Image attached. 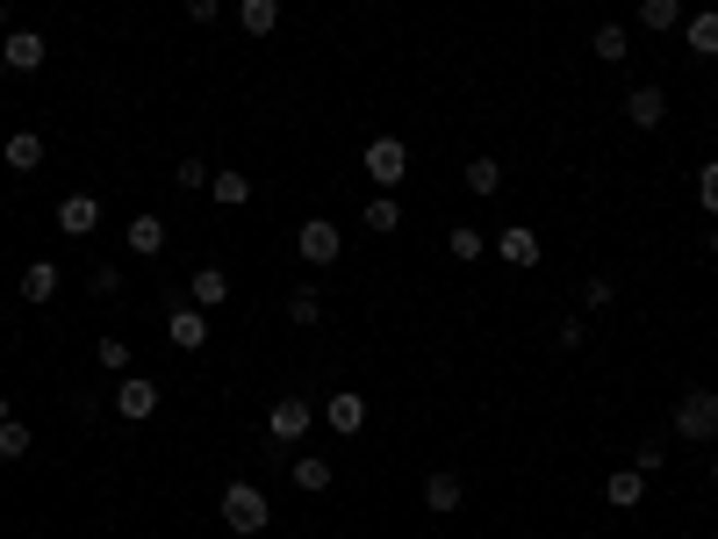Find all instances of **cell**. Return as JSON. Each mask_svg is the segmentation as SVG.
Returning <instances> with one entry per match:
<instances>
[{"label":"cell","instance_id":"cell-39","mask_svg":"<svg viewBox=\"0 0 718 539\" xmlns=\"http://www.w3.org/2000/svg\"><path fill=\"white\" fill-rule=\"evenodd\" d=\"M0 424H8V396H0Z\"/></svg>","mask_w":718,"mask_h":539},{"label":"cell","instance_id":"cell-22","mask_svg":"<svg viewBox=\"0 0 718 539\" xmlns=\"http://www.w3.org/2000/svg\"><path fill=\"white\" fill-rule=\"evenodd\" d=\"M238 22H244V36H274L280 29V0H238Z\"/></svg>","mask_w":718,"mask_h":539},{"label":"cell","instance_id":"cell-16","mask_svg":"<svg viewBox=\"0 0 718 539\" xmlns=\"http://www.w3.org/2000/svg\"><path fill=\"white\" fill-rule=\"evenodd\" d=\"M295 489H302V496H324V489H331V460H324V453H295Z\"/></svg>","mask_w":718,"mask_h":539},{"label":"cell","instance_id":"cell-6","mask_svg":"<svg viewBox=\"0 0 718 539\" xmlns=\"http://www.w3.org/2000/svg\"><path fill=\"white\" fill-rule=\"evenodd\" d=\"M359 166H367L374 188H395V180L410 173V152H403V137H374L367 152H359Z\"/></svg>","mask_w":718,"mask_h":539},{"label":"cell","instance_id":"cell-33","mask_svg":"<svg viewBox=\"0 0 718 539\" xmlns=\"http://www.w3.org/2000/svg\"><path fill=\"white\" fill-rule=\"evenodd\" d=\"M94 360H101L108 374H130V346H122V338H101V346H94Z\"/></svg>","mask_w":718,"mask_h":539},{"label":"cell","instance_id":"cell-9","mask_svg":"<svg viewBox=\"0 0 718 539\" xmlns=\"http://www.w3.org/2000/svg\"><path fill=\"white\" fill-rule=\"evenodd\" d=\"M51 224L65 230V238H94V230H101V202H94V194H65Z\"/></svg>","mask_w":718,"mask_h":539},{"label":"cell","instance_id":"cell-38","mask_svg":"<svg viewBox=\"0 0 718 539\" xmlns=\"http://www.w3.org/2000/svg\"><path fill=\"white\" fill-rule=\"evenodd\" d=\"M8 29H15V22H8V8H0V36H8Z\"/></svg>","mask_w":718,"mask_h":539},{"label":"cell","instance_id":"cell-14","mask_svg":"<svg viewBox=\"0 0 718 539\" xmlns=\"http://www.w3.org/2000/svg\"><path fill=\"white\" fill-rule=\"evenodd\" d=\"M0 158H8V173H36V166H44V137H36V130H15V137L0 144Z\"/></svg>","mask_w":718,"mask_h":539},{"label":"cell","instance_id":"cell-34","mask_svg":"<svg viewBox=\"0 0 718 539\" xmlns=\"http://www.w3.org/2000/svg\"><path fill=\"white\" fill-rule=\"evenodd\" d=\"M611 302H618V288H611V280H582V310H611Z\"/></svg>","mask_w":718,"mask_h":539},{"label":"cell","instance_id":"cell-29","mask_svg":"<svg viewBox=\"0 0 718 539\" xmlns=\"http://www.w3.org/2000/svg\"><path fill=\"white\" fill-rule=\"evenodd\" d=\"M172 180H180V188H208V180H216V166H208V158H180V166H172Z\"/></svg>","mask_w":718,"mask_h":539},{"label":"cell","instance_id":"cell-36","mask_svg":"<svg viewBox=\"0 0 718 539\" xmlns=\"http://www.w3.org/2000/svg\"><path fill=\"white\" fill-rule=\"evenodd\" d=\"M661 460H668V446H654V439H647V446H633V468H639V475H654Z\"/></svg>","mask_w":718,"mask_h":539},{"label":"cell","instance_id":"cell-27","mask_svg":"<svg viewBox=\"0 0 718 539\" xmlns=\"http://www.w3.org/2000/svg\"><path fill=\"white\" fill-rule=\"evenodd\" d=\"M29 446H36V439H29V424H22V418H8V424H0V460H22Z\"/></svg>","mask_w":718,"mask_h":539},{"label":"cell","instance_id":"cell-17","mask_svg":"<svg viewBox=\"0 0 718 539\" xmlns=\"http://www.w3.org/2000/svg\"><path fill=\"white\" fill-rule=\"evenodd\" d=\"M639 496H647V475H639V468H618L611 482H603V504H618V511H633Z\"/></svg>","mask_w":718,"mask_h":539},{"label":"cell","instance_id":"cell-8","mask_svg":"<svg viewBox=\"0 0 718 539\" xmlns=\"http://www.w3.org/2000/svg\"><path fill=\"white\" fill-rule=\"evenodd\" d=\"M152 410H158V382H144V374H122V382H116V418L144 424Z\"/></svg>","mask_w":718,"mask_h":539},{"label":"cell","instance_id":"cell-3","mask_svg":"<svg viewBox=\"0 0 718 539\" xmlns=\"http://www.w3.org/2000/svg\"><path fill=\"white\" fill-rule=\"evenodd\" d=\"M295 252H302L309 266H338V252H345V230L331 224V216H302V230H295Z\"/></svg>","mask_w":718,"mask_h":539},{"label":"cell","instance_id":"cell-28","mask_svg":"<svg viewBox=\"0 0 718 539\" xmlns=\"http://www.w3.org/2000/svg\"><path fill=\"white\" fill-rule=\"evenodd\" d=\"M288 316H295V324H324V296H316V288H295Z\"/></svg>","mask_w":718,"mask_h":539},{"label":"cell","instance_id":"cell-18","mask_svg":"<svg viewBox=\"0 0 718 539\" xmlns=\"http://www.w3.org/2000/svg\"><path fill=\"white\" fill-rule=\"evenodd\" d=\"M683 44H690L697 58H718V8H704V15L683 22Z\"/></svg>","mask_w":718,"mask_h":539},{"label":"cell","instance_id":"cell-11","mask_svg":"<svg viewBox=\"0 0 718 539\" xmlns=\"http://www.w3.org/2000/svg\"><path fill=\"white\" fill-rule=\"evenodd\" d=\"M625 122H633V130H661V122H668V94L661 87H633V94H625Z\"/></svg>","mask_w":718,"mask_h":539},{"label":"cell","instance_id":"cell-15","mask_svg":"<svg viewBox=\"0 0 718 539\" xmlns=\"http://www.w3.org/2000/svg\"><path fill=\"white\" fill-rule=\"evenodd\" d=\"M496 252H503L511 266H539V230H531V224H511V230L496 238Z\"/></svg>","mask_w":718,"mask_h":539},{"label":"cell","instance_id":"cell-32","mask_svg":"<svg viewBox=\"0 0 718 539\" xmlns=\"http://www.w3.org/2000/svg\"><path fill=\"white\" fill-rule=\"evenodd\" d=\"M582 338H589V316H561V324H553V346L561 352H575Z\"/></svg>","mask_w":718,"mask_h":539},{"label":"cell","instance_id":"cell-21","mask_svg":"<svg viewBox=\"0 0 718 539\" xmlns=\"http://www.w3.org/2000/svg\"><path fill=\"white\" fill-rule=\"evenodd\" d=\"M188 296H194V310H216V302L230 296V274H223V266H202V274L188 280Z\"/></svg>","mask_w":718,"mask_h":539},{"label":"cell","instance_id":"cell-19","mask_svg":"<svg viewBox=\"0 0 718 539\" xmlns=\"http://www.w3.org/2000/svg\"><path fill=\"white\" fill-rule=\"evenodd\" d=\"M359 224L374 230V238H388V230H403V202H395V194H374V202L359 209Z\"/></svg>","mask_w":718,"mask_h":539},{"label":"cell","instance_id":"cell-24","mask_svg":"<svg viewBox=\"0 0 718 539\" xmlns=\"http://www.w3.org/2000/svg\"><path fill=\"white\" fill-rule=\"evenodd\" d=\"M208 194H216L223 209H238V202H252V180H244L238 166H216V180H208Z\"/></svg>","mask_w":718,"mask_h":539},{"label":"cell","instance_id":"cell-35","mask_svg":"<svg viewBox=\"0 0 718 539\" xmlns=\"http://www.w3.org/2000/svg\"><path fill=\"white\" fill-rule=\"evenodd\" d=\"M86 288H94L101 302H116V296H122V266H94V280H86Z\"/></svg>","mask_w":718,"mask_h":539},{"label":"cell","instance_id":"cell-37","mask_svg":"<svg viewBox=\"0 0 718 539\" xmlns=\"http://www.w3.org/2000/svg\"><path fill=\"white\" fill-rule=\"evenodd\" d=\"M216 15H223V0H188V22H202V29H208Z\"/></svg>","mask_w":718,"mask_h":539},{"label":"cell","instance_id":"cell-30","mask_svg":"<svg viewBox=\"0 0 718 539\" xmlns=\"http://www.w3.org/2000/svg\"><path fill=\"white\" fill-rule=\"evenodd\" d=\"M697 202H704V216H718V158L697 166Z\"/></svg>","mask_w":718,"mask_h":539},{"label":"cell","instance_id":"cell-12","mask_svg":"<svg viewBox=\"0 0 718 539\" xmlns=\"http://www.w3.org/2000/svg\"><path fill=\"white\" fill-rule=\"evenodd\" d=\"M15 296H22V302H51V296H58V260H29V266L15 274Z\"/></svg>","mask_w":718,"mask_h":539},{"label":"cell","instance_id":"cell-4","mask_svg":"<svg viewBox=\"0 0 718 539\" xmlns=\"http://www.w3.org/2000/svg\"><path fill=\"white\" fill-rule=\"evenodd\" d=\"M166 346L172 352H202L208 346V310H194V302H166Z\"/></svg>","mask_w":718,"mask_h":539},{"label":"cell","instance_id":"cell-25","mask_svg":"<svg viewBox=\"0 0 718 539\" xmlns=\"http://www.w3.org/2000/svg\"><path fill=\"white\" fill-rule=\"evenodd\" d=\"M589 51H597V58H603V65H618V58L633 51V36H625V22H603V29H597V36H589Z\"/></svg>","mask_w":718,"mask_h":539},{"label":"cell","instance_id":"cell-23","mask_svg":"<svg viewBox=\"0 0 718 539\" xmlns=\"http://www.w3.org/2000/svg\"><path fill=\"white\" fill-rule=\"evenodd\" d=\"M639 29H654V36L683 29V0H639Z\"/></svg>","mask_w":718,"mask_h":539},{"label":"cell","instance_id":"cell-13","mask_svg":"<svg viewBox=\"0 0 718 539\" xmlns=\"http://www.w3.org/2000/svg\"><path fill=\"white\" fill-rule=\"evenodd\" d=\"M460 504H467L460 475H453V468H439V475H431V482H424V511H439V518H453V511H460Z\"/></svg>","mask_w":718,"mask_h":539},{"label":"cell","instance_id":"cell-31","mask_svg":"<svg viewBox=\"0 0 718 539\" xmlns=\"http://www.w3.org/2000/svg\"><path fill=\"white\" fill-rule=\"evenodd\" d=\"M445 252H453V260H481V230H475V224H460L453 238H445Z\"/></svg>","mask_w":718,"mask_h":539},{"label":"cell","instance_id":"cell-20","mask_svg":"<svg viewBox=\"0 0 718 539\" xmlns=\"http://www.w3.org/2000/svg\"><path fill=\"white\" fill-rule=\"evenodd\" d=\"M130 252H137V260H158V252H166V224H158V216H130Z\"/></svg>","mask_w":718,"mask_h":539},{"label":"cell","instance_id":"cell-2","mask_svg":"<svg viewBox=\"0 0 718 539\" xmlns=\"http://www.w3.org/2000/svg\"><path fill=\"white\" fill-rule=\"evenodd\" d=\"M675 439L718 446V388H683V403H675Z\"/></svg>","mask_w":718,"mask_h":539},{"label":"cell","instance_id":"cell-7","mask_svg":"<svg viewBox=\"0 0 718 539\" xmlns=\"http://www.w3.org/2000/svg\"><path fill=\"white\" fill-rule=\"evenodd\" d=\"M0 58H8V72H36L51 58V44H44V29H8L0 36Z\"/></svg>","mask_w":718,"mask_h":539},{"label":"cell","instance_id":"cell-5","mask_svg":"<svg viewBox=\"0 0 718 539\" xmlns=\"http://www.w3.org/2000/svg\"><path fill=\"white\" fill-rule=\"evenodd\" d=\"M309 424H316V410H309V396H280L274 410H266V432H274V446H302Z\"/></svg>","mask_w":718,"mask_h":539},{"label":"cell","instance_id":"cell-10","mask_svg":"<svg viewBox=\"0 0 718 539\" xmlns=\"http://www.w3.org/2000/svg\"><path fill=\"white\" fill-rule=\"evenodd\" d=\"M324 424H331L338 439H352L359 424H367V396H359V388H338V396L324 403Z\"/></svg>","mask_w":718,"mask_h":539},{"label":"cell","instance_id":"cell-26","mask_svg":"<svg viewBox=\"0 0 718 539\" xmlns=\"http://www.w3.org/2000/svg\"><path fill=\"white\" fill-rule=\"evenodd\" d=\"M503 188V158H467V194H496Z\"/></svg>","mask_w":718,"mask_h":539},{"label":"cell","instance_id":"cell-40","mask_svg":"<svg viewBox=\"0 0 718 539\" xmlns=\"http://www.w3.org/2000/svg\"><path fill=\"white\" fill-rule=\"evenodd\" d=\"M711 482H718V453H711Z\"/></svg>","mask_w":718,"mask_h":539},{"label":"cell","instance_id":"cell-42","mask_svg":"<svg viewBox=\"0 0 718 539\" xmlns=\"http://www.w3.org/2000/svg\"><path fill=\"white\" fill-rule=\"evenodd\" d=\"M0 80H8V58H0Z\"/></svg>","mask_w":718,"mask_h":539},{"label":"cell","instance_id":"cell-1","mask_svg":"<svg viewBox=\"0 0 718 539\" xmlns=\"http://www.w3.org/2000/svg\"><path fill=\"white\" fill-rule=\"evenodd\" d=\"M216 511H223V525H230L238 539H252V532L274 525V504H266V489H259V482H230L216 496Z\"/></svg>","mask_w":718,"mask_h":539},{"label":"cell","instance_id":"cell-41","mask_svg":"<svg viewBox=\"0 0 718 539\" xmlns=\"http://www.w3.org/2000/svg\"><path fill=\"white\" fill-rule=\"evenodd\" d=\"M711 266H718V238H711Z\"/></svg>","mask_w":718,"mask_h":539}]
</instances>
